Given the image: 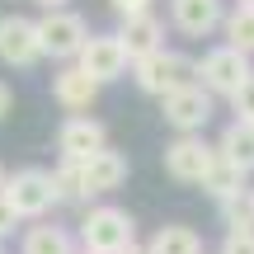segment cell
Listing matches in <instances>:
<instances>
[{"mask_svg": "<svg viewBox=\"0 0 254 254\" xmlns=\"http://www.w3.org/2000/svg\"><path fill=\"white\" fill-rule=\"evenodd\" d=\"M38 5H43V9H66L71 0H38Z\"/></svg>", "mask_w": 254, "mask_h": 254, "instance_id": "cell-26", "label": "cell"}, {"mask_svg": "<svg viewBox=\"0 0 254 254\" xmlns=\"http://www.w3.org/2000/svg\"><path fill=\"white\" fill-rule=\"evenodd\" d=\"M75 66H80L90 80L113 85V80H123V75H127L132 57H127V47H123L118 33H90V43H85L80 57H75Z\"/></svg>", "mask_w": 254, "mask_h": 254, "instance_id": "cell-8", "label": "cell"}, {"mask_svg": "<svg viewBox=\"0 0 254 254\" xmlns=\"http://www.w3.org/2000/svg\"><path fill=\"white\" fill-rule=\"evenodd\" d=\"M250 75H254V62L245 52H236V47H226V43L207 47V52L198 57V66H193V80H198L212 99H231Z\"/></svg>", "mask_w": 254, "mask_h": 254, "instance_id": "cell-1", "label": "cell"}, {"mask_svg": "<svg viewBox=\"0 0 254 254\" xmlns=\"http://www.w3.org/2000/svg\"><path fill=\"white\" fill-rule=\"evenodd\" d=\"M202 193H207L217 207H231V202L250 198V174H240V170H231L226 160H217V170H212V179L202 184Z\"/></svg>", "mask_w": 254, "mask_h": 254, "instance_id": "cell-17", "label": "cell"}, {"mask_svg": "<svg viewBox=\"0 0 254 254\" xmlns=\"http://www.w3.org/2000/svg\"><path fill=\"white\" fill-rule=\"evenodd\" d=\"M52 184H57V198L62 202H90L85 193V174H80V160H62L52 170Z\"/></svg>", "mask_w": 254, "mask_h": 254, "instance_id": "cell-20", "label": "cell"}, {"mask_svg": "<svg viewBox=\"0 0 254 254\" xmlns=\"http://www.w3.org/2000/svg\"><path fill=\"white\" fill-rule=\"evenodd\" d=\"M75 254H94V250H75Z\"/></svg>", "mask_w": 254, "mask_h": 254, "instance_id": "cell-30", "label": "cell"}, {"mask_svg": "<svg viewBox=\"0 0 254 254\" xmlns=\"http://www.w3.org/2000/svg\"><path fill=\"white\" fill-rule=\"evenodd\" d=\"M165 174H170L174 184H184V189H202V184L212 179V170H217V146L212 141H202V132L198 136H174L170 146H165Z\"/></svg>", "mask_w": 254, "mask_h": 254, "instance_id": "cell-4", "label": "cell"}, {"mask_svg": "<svg viewBox=\"0 0 254 254\" xmlns=\"http://www.w3.org/2000/svg\"><path fill=\"white\" fill-rule=\"evenodd\" d=\"M236 5H254V0H236Z\"/></svg>", "mask_w": 254, "mask_h": 254, "instance_id": "cell-29", "label": "cell"}, {"mask_svg": "<svg viewBox=\"0 0 254 254\" xmlns=\"http://www.w3.org/2000/svg\"><path fill=\"white\" fill-rule=\"evenodd\" d=\"M212 109H217V99H212L207 90H202L198 80L193 85H184V90H174V94H165L160 99V118L174 127L179 136H198L202 127L212 123Z\"/></svg>", "mask_w": 254, "mask_h": 254, "instance_id": "cell-7", "label": "cell"}, {"mask_svg": "<svg viewBox=\"0 0 254 254\" xmlns=\"http://www.w3.org/2000/svg\"><path fill=\"white\" fill-rule=\"evenodd\" d=\"M221 43L236 47V52H245V57H254V5H226Z\"/></svg>", "mask_w": 254, "mask_h": 254, "instance_id": "cell-18", "label": "cell"}, {"mask_svg": "<svg viewBox=\"0 0 254 254\" xmlns=\"http://www.w3.org/2000/svg\"><path fill=\"white\" fill-rule=\"evenodd\" d=\"M127 155L123 151H113V146H104V151H94L90 160H80V174H85V193L90 198H104V193H113V189H123L127 184Z\"/></svg>", "mask_w": 254, "mask_h": 254, "instance_id": "cell-12", "label": "cell"}, {"mask_svg": "<svg viewBox=\"0 0 254 254\" xmlns=\"http://www.w3.org/2000/svg\"><path fill=\"white\" fill-rule=\"evenodd\" d=\"M104 146H109V127L99 118H90V113H71V118L57 127V151H62V160H90Z\"/></svg>", "mask_w": 254, "mask_h": 254, "instance_id": "cell-10", "label": "cell"}, {"mask_svg": "<svg viewBox=\"0 0 254 254\" xmlns=\"http://www.w3.org/2000/svg\"><path fill=\"white\" fill-rule=\"evenodd\" d=\"M146 254H202V236L184 221H165L151 240H146Z\"/></svg>", "mask_w": 254, "mask_h": 254, "instance_id": "cell-16", "label": "cell"}, {"mask_svg": "<svg viewBox=\"0 0 254 254\" xmlns=\"http://www.w3.org/2000/svg\"><path fill=\"white\" fill-rule=\"evenodd\" d=\"M14 226H19V212L9 207V198L0 193V240H5V236H14Z\"/></svg>", "mask_w": 254, "mask_h": 254, "instance_id": "cell-24", "label": "cell"}, {"mask_svg": "<svg viewBox=\"0 0 254 254\" xmlns=\"http://www.w3.org/2000/svg\"><path fill=\"white\" fill-rule=\"evenodd\" d=\"M0 62L28 71V66L43 62V47H38V24L24 14H0Z\"/></svg>", "mask_w": 254, "mask_h": 254, "instance_id": "cell-9", "label": "cell"}, {"mask_svg": "<svg viewBox=\"0 0 254 254\" xmlns=\"http://www.w3.org/2000/svg\"><path fill=\"white\" fill-rule=\"evenodd\" d=\"M123 254H146V245H141V250H136V245H127V250H123Z\"/></svg>", "mask_w": 254, "mask_h": 254, "instance_id": "cell-28", "label": "cell"}, {"mask_svg": "<svg viewBox=\"0 0 254 254\" xmlns=\"http://www.w3.org/2000/svg\"><path fill=\"white\" fill-rule=\"evenodd\" d=\"M118 38H123L127 57L141 62V57H151V52L165 47V19L155 14V9L151 14H136V19H118Z\"/></svg>", "mask_w": 254, "mask_h": 254, "instance_id": "cell-14", "label": "cell"}, {"mask_svg": "<svg viewBox=\"0 0 254 254\" xmlns=\"http://www.w3.org/2000/svg\"><path fill=\"white\" fill-rule=\"evenodd\" d=\"M221 254H254V231H226Z\"/></svg>", "mask_w": 254, "mask_h": 254, "instance_id": "cell-22", "label": "cell"}, {"mask_svg": "<svg viewBox=\"0 0 254 254\" xmlns=\"http://www.w3.org/2000/svg\"><path fill=\"white\" fill-rule=\"evenodd\" d=\"M127 245H136V221L132 212L113 207V202H99L80 217V250L94 254H123Z\"/></svg>", "mask_w": 254, "mask_h": 254, "instance_id": "cell-2", "label": "cell"}, {"mask_svg": "<svg viewBox=\"0 0 254 254\" xmlns=\"http://www.w3.org/2000/svg\"><path fill=\"white\" fill-rule=\"evenodd\" d=\"M99 90H104V85H99V80H90V75H85L75 62H66L62 71L52 75V99L62 104L66 113H90V109H94V99H99Z\"/></svg>", "mask_w": 254, "mask_h": 254, "instance_id": "cell-13", "label": "cell"}, {"mask_svg": "<svg viewBox=\"0 0 254 254\" xmlns=\"http://www.w3.org/2000/svg\"><path fill=\"white\" fill-rule=\"evenodd\" d=\"M5 198H9V207L19 212V221H43L47 212L62 202V198H57V184H52V170H38V165L9 174Z\"/></svg>", "mask_w": 254, "mask_h": 254, "instance_id": "cell-6", "label": "cell"}, {"mask_svg": "<svg viewBox=\"0 0 254 254\" xmlns=\"http://www.w3.org/2000/svg\"><path fill=\"white\" fill-rule=\"evenodd\" d=\"M193 57L174 52V47H160V52L141 57V62H132V80L141 94H151V99H165V94L184 90V85H193Z\"/></svg>", "mask_w": 254, "mask_h": 254, "instance_id": "cell-3", "label": "cell"}, {"mask_svg": "<svg viewBox=\"0 0 254 254\" xmlns=\"http://www.w3.org/2000/svg\"><path fill=\"white\" fill-rule=\"evenodd\" d=\"M221 19H226V0H170V28H179L184 38L221 33Z\"/></svg>", "mask_w": 254, "mask_h": 254, "instance_id": "cell-11", "label": "cell"}, {"mask_svg": "<svg viewBox=\"0 0 254 254\" xmlns=\"http://www.w3.org/2000/svg\"><path fill=\"white\" fill-rule=\"evenodd\" d=\"M109 9H113L118 19H136V14H151L155 0H109Z\"/></svg>", "mask_w": 254, "mask_h": 254, "instance_id": "cell-23", "label": "cell"}, {"mask_svg": "<svg viewBox=\"0 0 254 254\" xmlns=\"http://www.w3.org/2000/svg\"><path fill=\"white\" fill-rule=\"evenodd\" d=\"M5 184H9V174H5V165H0V193H5Z\"/></svg>", "mask_w": 254, "mask_h": 254, "instance_id": "cell-27", "label": "cell"}, {"mask_svg": "<svg viewBox=\"0 0 254 254\" xmlns=\"http://www.w3.org/2000/svg\"><path fill=\"white\" fill-rule=\"evenodd\" d=\"M38 24V47H43V57H52V62H75L80 57V47L90 43V24H85L75 9H43V19H33Z\"/></svg>", "mask_w": 254, "mask_h": 254, "instance_id": "cell-5", "label": "cell"}, {"mask_svg": "<svg viewBox=\"0 0 254 254\" xmlns=\"http://www.w3.org/2000/svg\"><path fill=\"white\" fill-rule=\"evenodd\" d=\"M231 113H236V123H254V75L231 94Z\"/></svg>", "mask_w": 254, "mask_h": 254, "instance_id": "cell-21", "label": "cell"}, {"mask_svg": "<svg viewBox=\"0 0 254 254\" xmlns=\"http://www.w3.org/2000/svg\"><path fill=\"white\" fill-rule=\"evenodd\" d=\"M217 155L240 174H254V123H226V132L217 136Z\"/></svg>", "mask_w": 254, "mask_h": 254, "instance_id": "cell-15", "label": "cell"}, {"mask_svg": "<svg viewBox=\"0 0 254 254\" xmlns=\"http://www.w3.org/2000/svg\"><path fill=\"white\" fill-rule=\"evenodd\" d=\"M9 104H14V94H9V85L0 80V118H5V113H9Z\"/></svg>", "mask_w": 254, "mask_h": 254, "instance_id": "cell-25", "label": "cell"}, {"mask_svg": "<svg viewBox=\"0 0 254 254\" xmlns=\"http://www.w3.org/2000/svg\"><path fill=\"white\" fill-rule=\"evenodd\" d=\"M19 254H75V236L66 226H28Z\"/></svg>", "mask_w": 254, "mask_h": 254, "instance_id": "cell-19", "label": "cell"}]
</instances>
